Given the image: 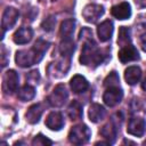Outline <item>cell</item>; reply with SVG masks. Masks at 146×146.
I'll use <instances>...</instances> for the list:
<instances>
[{"label":"cell","mask_w":146,"mask_h":146,"mask_svg":"<svg viewBox=\"0 0 146 146\" xmlns=\"http://www.w3.org/2000/svg\"><path fill=\"white\" fill-rule=\"evenodd\" d=\"M55 24H56V19H55V17H54V16H49L48 18H46V19L42 22L41 26H42V29H43L44 31L49 32V31H52V30H54Z\"/></svg>","instance_id":"obj_26"},{"label":"cell","mask_w":146,"mask_h":146,"mask_svg":"<svg viewBox=\"0 0 146 146\" xmlns=\"http://www.w3.org/2000/svg\"><path fill=\"white\" fill-rule=\"evenodd\" d=\"M113 23L110 19H106L104 22H102L98 26H97V34H98V39L102 42H106L112 38L113 34Z\"/></svg>","instance_id":"obj_13"},{"label":"cell","mask_w":146,"mask_h":146,"mask_svg":"<svg viewBox=\"0 0 146 146\" xmlns=\"http://www.w3.org/2000/svg\"><path fill=\"white\" fill-rule=\"evenodd\" d=\"M49 48V42L38 39L35 43L32 46L30 49H24V50H18L15 56L16 64L21 67H30L36 63H39L42 58L44 52Z\"/></svg>","instance_id":"obj_1"},{"label":"cell","mask_w":146,"mask_h":146,"mask_svg":"<svg viewBox=\"0 0 146 146\" xmlns=\"http://www.w3.org/2000/svg\"><path fill=\"white\" fill-rule=\"evenodd\" d=\"M122 98H123V91L120 88V86L119 87H108L103 95L104 103L110 107H113V106L117 105L119 103H121Z\"/></svg>","instance_id":"obj_7"},{"label":"cell","mask_w":146,"mask_h":146,"mask_svg":"<svg viewBox=\"0 0 146 146\" xmlns=\"http://www.w3.org/2000/svg\"><path fill=\"white\" fill-rule=\"evenodd\" d=\"M143 145H146V140H145V141H144V143H143Z\"/></svg>","instance_id":"obj_31"},{"label":"cell","mask_w":146,"mask_h":146,"mask_svg":"<svg viewBox=\"0 0 146 146\" xmlns=\"http://www.w3.org/2000/svg\"><path fill=\"white\" fill-rule=\"evenodd\" d=\"M131 36H130V29L127 26H121L119 30V38H117V43L119 46L123 47L127 44H130Z\"/></svg>","instance_id":"obj_23"},{"label":"cell","mask_w":146,"mask_h":146,"mask_svg":"<svg viewBox=\"0 0 146 146\" xmlns=\"http://www.w3.org/2000/svg\"><path fill=\"white\" fill-rule=\"evenodd\" d=\"M91 131L86 124H76L72 127L68 133V140L74 145H83L89 141Z\"/></svg>","instance_id":"obj_3"},{"label":"cell","mask_w":146,"mask_h":146,"mask_svg":"<svg viewBox=\"0 0 146 146\" xmlns=\"http://www.w3.org/2000/svg\"><path fill=\"white\" fill-rule=\"evenodd\" d=\"M141 88L146 91V75H145V78H144V80H143V82H141Z\"/></svg>","instance_id":"obj_30"},{"label":"cell","mask_w":146,"mask_h":146,"mask_svg":"<svg viewBox=\"0 0 146 146\" xmlns=\"http://www.w3.org/2000/svg\"><path fill=\"white\" fill-rule=\"evenodd\" d=\"M105 115H106V110L102 105H99L97 103H94L90 105L89 111H88V116L91 122L97 123V122L104 120Z\"/></svg>","instance_id":"obj_17"},{"label":"cell","mask_w":146,"mask_h":146,"mask_svg":"<svg viewBox=\"0 0 146 146\" xmlns=\"http://www.w3.org/2000/svg\"><path fill=\"white\" fill-rule=\"evenodd\" d=\"M111 14L116 19L123 21V19H127L131 16V7L128 2L123 1V2H120L115 6H113L111 9Z\"/></svg>","instance_id":"obj_12"},{"label":"cell","mask_w":146,"mask_h":146,"mask_svg":"<svg viewBox=\"0 0 146 146\" xmlns=\"http://www.w3.org/2000/svg\"><path fill=\"white\" fill-rule=\"evenodd\" d=\"M32 36H33V31L31 27H21L14 33L13 40L17 44H25L31 41Z\"/></svg>","instance_id":"obj_16"},{"label":"cell","mask_w":146,"mask_h":146,"mask_svg":"<svg viewBox=\"0 0 146 146\" xmlns=\"http://www.w3.org/2000/svg\"><path fill=\"white\" fill-rule=\"evenodd\" d=\"M83 111H82V105L78 100H73L68 107H67V115L71 120H79L82 117Z\"/></svg>","instance_id":"obj_21"},{"label":"cell","mask_w":146,"mask_h":146,"mask_svg":"<svg viewBox=\"0 0 146 146\" xmlns=\"http://www.w3.org/2000/svg\"><path fill=\"white\" fill-rule=\"evenodd\" d=\"M117 127H120V124L116 123L115 116H113L110 122H107L105 125L102 127V129L99 130V133L103 136V138L106 139V141L108 144H113L115 141V139H116L117 129H120Z\"/></svg>","instance_id":"obj_8"},{"label":"cell","mask_w":146,"mask_h":146,"mask_svg":"<svg viewBox=\"0 0 146 146\" xmlns=\"http://www.w3.org/2000/svg\"><path fill=\"white\" fill-rule=\"evenodd\" d=\"M146 130V121L143 117H131L128 122L127 132L129 135L141 137Z\"/></svg>","instance_id":"obj_11"},{"label":"cell","mask_w":146,"mask_h":146,"mask_svg":"<svg viewBox=\"0 0 146 146\" xmlns=\"http://www.w3.org/2000/svg\"><path fill=\"white\" fill-rule=\"evenodd\" d=\"M43 113V107L41 104H34L32 106L29 107L26 114H25V117H26V121L31 124H35L40 121V117Z\"/></svg>","instance_id":"obj_18"},{"label":"cell","mask_w":146,"mask_h":146,"mask_svg":"<svg viewBox=\"0 0 146 146\" xmlns=\"http://www.w3.org/2000/svg\"><path fill=\"white\" fill-rule=\"evenodd\" d=\"M135 3L140 8H145L146 7V0H135Z\"/></svg>","instance_id":"obj_29"},{"label":"cell","mask_w":146,"mask_h":146,"mask_svg":"<svg viewBox=\"0 0 146 146\" xmlns=\"http://www.w3.org/2000/svg\"><path fill=\"white\" fill-rule=\"evenodd\" d=\"M108 55H110L108 52L105 54L98 48L97 43L94 41L92 38H89V39L84 40L81 56H80V63L86 66L96 67V66L103 64L107 59Z\"/></svg>","instance_id":"obj_2"},{"label":"cell","mask_w":146,"mask_h":146,"mask_svg":"<svg viewBox=\"0 0 146 146\" xmlns=\"http://www.w3.org/2000/svg\"><path fill=\"white\" fill-rule=\"evenodd\" d=\"M104 86L106 88L108 87H119L120 86V78L115 71L111 72L104 80Z\"/></svg>","instance_id":"obj_24"},{"label":"cell","mask_w":146,"mask_h":146,"mask_svg":"<svg viewBox=\"0 0 146 146\" xmlns=\"http://www.w3.org/2000/svg\"><path fill=\"white\" fill-rule=\"evenodd\" d=\"M117 57H119V60L122 64H125V63L139 59V52H138L137 48L130 43V44L121 47V49L117 54Z\"/></svg>","instance_id":"obj_10"},{"label":"cell","mask_w":146,"mask_h":146,"mask_svg":"<svg viewBox=\"0 0 146 146\" xmlns=\"http://www.w3.org/2000/svg\"><path fill=\"white\" fill-rule=\"evenodd\" d=\"M70 86H71V89L73 90V92L81 94V92H84L89 88V82L84 76H82L80 74H75L71 79Z\"/></svg>","instance_id":"obj_15"},{"label":"cell","mask_w":146,"mask_h":146,"mask_svg":"<svg viewBox=\"0 0 146 146\" xmlns=\"http://www.w3.org/2000/svg\"><path fill=\"white\" fill-rule=\"evenodd\" d=\"M75 27V21L74 19H65L62 22L60 27H59V36L60 40H68L72 39L73 32Z\"/></svg>","instance_id":"obj_19"},{"label":"cell","mask_w":146,"mask_h":146,"mask_svg":"<svg viewBox=\"0 0 146 146\" xmlns=\"http://www.w3.org/2000/svg\"><path fill=\"white\" fill-rule=\"evenodd\" d=\"M141 78V70L138 66H129L124 71V79L128 84L133 86L137 82H139Z\"/></svg>","instance_id":"obj_20"},{"label":"cell","mask_w":146,"mask_h":146,"mask_svg":"<svg viewBox=\"0 0 146 146\" xmlns=\"http://www.w3.org/2000/svg\"><path fill=\"white\" fill-rule=\"evenodd\" d=\"M6 52H7V50H6L5 46L2 44V46H1V66H2V67H5V66L8 64V59H7Z\"/></svg>","instance_id":"obj_27"},{"label":"cell","mask_w":146,"mask_h":146,"mask_svg":"<svg viewBox=\"0 0 146 146\" xmlns=\"http://www.w3.org/2000/svg\"><path fill=\"white\" fill-rule=\"evenodd\" d=\"M18 82H19L18 74L14 70H8L2 79V90L6 94H13L17 90Z\"/></svg>","instance_id":"obj_6"},{"label":"cell","mask_w":146,"mask_h":146,"mask_svg":"<svg viewBox=\"0 0 146 146\" xmlns=\"http://www.w3.org/2000/svg\"><path fill=\"white\" fill-rule=\"evenodd\" d=\"M104 7L97 3H90L87 5L82 10V17L86 22L95 24L98 22V19L104 15Z\"/></svg>","instance_id":"obj_5"},{"label":"cell","mask_w":146,"mask_h":146,"mask_svg":"<svg viewBox=\"0 0 146 146\" xmlns=\"http://www.w3.org/2000/svg\"><path fill=\"white\" fill-rule=\"evenodd\" d=\"M19 17V13L14 7H7L2 13V19H1V26L2 31L10 30L17 22Z\"/></svg>","instance_id":"obj_9"},{"label":"cell","mask_w":146,"mask_h":146,"mask_svg":"<svg viewBox=\"0 0 146 146\" xmlns=\"http://www.w3.org/2000/svg\"><path fill=\"white\" fill-rule=\"evenodd\" d=\"M140 46H141V49L146 52V33L141 34L140 36Z\"/></svg>","instance_id":"obj_28"},{"label":"cell","mask_w":146,"mask_h":146,"mask_svg":"<svg viewBox=\"0 0 146 146\" xmlns=\"http://www.w3.org/2000/svg\"><path fill=\"white\" fill-rule=\"evenodd\" d=\"M34 96H35V89H34V87H32L30 84L23 86L17 92V97L22 102H29V100L33 99Z\"/></svg>","instance_id":"obj_22"},{"label":"cell","mask_w":146,"mask_h":146,"mask_svg":"<svg viewBox=\"0 0 146 146\" xmlns=\"http://www.w3.org/2000/svg\"><path fill=\"white\" fill-rule=\"evenodd\" d=\"M67 98H68V92H67L65 86L64 84H57L54 88L52 92L48 96L47 100H48L50 106H52V107H60V106H63L65 104Z\"/></svg>","instance_id":"obj_4"},{"label":"cell","mask_w":146,"mask_h":146,"mask_svg":"<svg viewBox=\"0 0 146 146\" xmlns=\"http://www.w3.org/2000/svg\"><path fill=\"white\" fill-rule=\"evenodd\" d=\"M32 145L33 146H46V145H52V141L48 139L47 137H44L42 133H39L33 138Z\"/></svg>","instance_id":"obj_25"},{"label":"cell","mask_w":146,"mask_h":146,"mask_svg":"<svg viewBox=\"0 0 146 146\" xmlns=\"http://www.w3.org/2000/svg\"><path fill=\"white\" fill-rule=\"evenodd\" d=\"M46 125L52 131H59L64 127V119L62 113L51 112L46 119Z\"/></svg>","instance_id":"obj_14"}]
</instances>
